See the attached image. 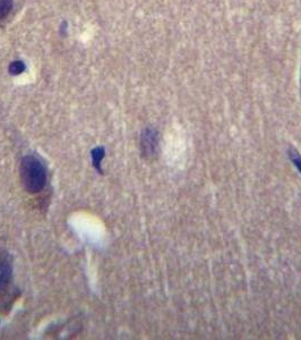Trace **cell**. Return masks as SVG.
<instances>
[{
    "instance_id": "cell-3",
    "label": "cell",
    "mask_w": 301,
    "mask_h": 340,
    "mask_svg": "<svg viewBox=\"0 0 301 340\" xmlns=\"http://www.w3.org/2000/svg\"><path fill=\"white\" fill-rule=\"evenodd\" d=\"M13 276L12 260L8 254H0V293H4L10 286Z\"/></svg>"
},
{
    "instance_id": "cell-1",
    "label": "cell",
    "mask_w": 301,
    "mask_h": 340,
    "mask_svg": "<svg viewBox=\"0 0 301 340\" xmlns=\"http://www.w3.org/2000/svg\"><path fill=\"white\" fill-rule=\"evenodd\" d=\"M21 178L29 193H40L47 182L46 168L37 157L26 156L21 163Z\"/></svg>"
},
{
    "instance_id": "cell-6",
    "label": "cell",
    "mask_w": 301,
    "mask_h": 340,
    "mask_svg": "<svg viewBox=\"0 0 301 340\" xmlns=\"http://www.w3.org/2000/svg\"><path fill=\"white\" fill-rule=\"evenodd\" d=\"M25 70V65L23 61L17 60V61H13V63L10 65V73L12 75H20Z\"/></svg>"
},
{
    "instance_id": "cell-4",
    "label": "cell",
    "mask_w": 301,
    "mask_h": 340,
    "mask_svg": "<svg viewBox=\"0 0 301 340\" xmlns=\"http://www.w3.org/2000/svg\"><path fill=\"white\" fill-rule=\"evenodd\" d=\"M92 156V162L93 166H94L95 169L99 171V173H102V168H101V162H102L103 158L105 156V151L103 148H95L93 151L91 152Z\"/></svg>"
},
{
    "instance_id": "cell-5",
    "label": "cell",
    "mask_w": 301,
    "mask_h": 340,
    "mask_svg": "<svg viewBox=\"0 0 301 340\" xmlns=\"http://www.w3.org/2000/svg\"><path fill=\"white\" fill-rule=\"evenodd\" d=\"M13 8V0H0V21L10 15Z\"/></svg>"
},
{
    "instance_id": "cell-7",
    "label": "cell",
    "mask_w": 301,
    "mask_h": 340,
    "mask_svg": "<svg viewBox=\"0 0 301 340\" xmlns=\"http://www.w3.org/2000/svg\"><path fill=\"white\" fill-rule=\"evenodd\" d=\"M289 157L291 159V161L294 163V166L298 168V170L300 171V174H301V156L299 154V152L296 151L294 148H290L289 149Z\"/></svg>"
},
{
    "instance_id": "cell-2",
    "label": "cell",
    "mask_w": 301,
    "mask_h": 340,
    "mask_svg": "<svg viewBox=\"0 0 301 340\" xmlns=\"http://www.w3.org/2000/svg\"><path fill=\"white\" fill-rule=\"evenodd\" d=\"M159 133L154 129H146L140 136V150L145 158H153L158 153Z\"/></svg>"
}]
</instances>
